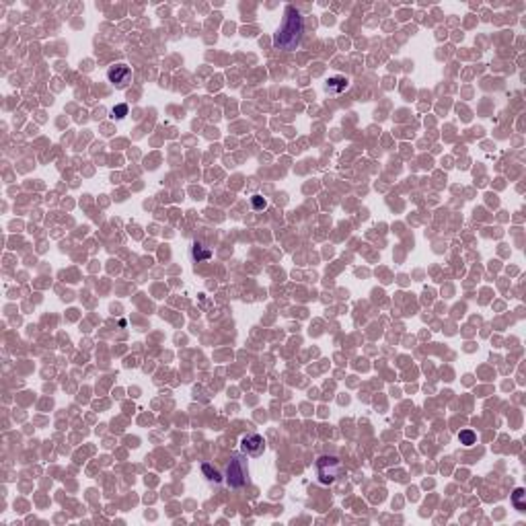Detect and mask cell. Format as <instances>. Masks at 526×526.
Wrapping results in <instances>:
<instances>
[{
    "label": "cell",
    "instance_id": "6da1fadb",
    "mask_svg": "<svg viewBox=\"0 0 526 526\" xmlns=\"http://www.w3.org/2000/svg\"><path fill=\"white\" fill-rule=\"evenodd\" d=\"M304 33V17L296 7H286L282 25L273 35V45L282 52H294Z\"/></svg>",
    "mask_w": 526,
    "mask_h": 526
},
{
    "label": "cell",
    "instance_id": "7a4b0ae2",
    "mask_svg": "<svg viewBox=\"0 0 526 526\" xmlns=\"http://www.w3.org/2000/svg\"><path fill=\"white\" fill-rule=\"evenodd\" d=\"M317 475H319V481L323 485H333L339 477L344 475V465L342 460L337 456H331V454H325L317 460Z\"/></svg>",
    "mask_w": 526,
    "mask_h": 526
},
{
    "label": "cell",
    "instance_id": "3957f363",
    "mask_svg": "<svg viewBox=\"0 0 526 526\" xmlns=\"http://www.w3.org/2000/svg\"><path fill=\"white\" fill-rule=\"evenodd\" d=\"M224 477H226V483H228L230 487H234V489L243 487V485L247 483V479H249L247 458L241 456V454H232L230 460L226 462V473H224Z\"/></svg>",
    "mask_w": 526,
    "mask_h": 526
},
{
    "label": "cell",
    "instance_id": "277c9868",
    "mask_svg": "<svg viewBox=\"0 0 526 526\" xmlns=\"http://www.w3.org/2000/svg\"><path fill=\"white\" fill-rule=\"evenodd\" d=\"M107 78L115 88H126L132 80V68L126 64H115L107 70Z\"/></svg>",
    "mask_w": 526,
    "mask_h": 526
},
{
    "label": "cell",
    "instance_id": "5b68a950",
    "mask_svg": "<svg viewBox=\"0 0 526 526\" xmlns=\"http://www.w3.org/2000/svg\"><path fill=\"white\" fill-rule=\"evenodd\" d=\"M241 450L247 454V456H259L263 450H265V442L259 434H249L241 440Z\"/></svg>",
    "mask_w": 526,
    "mask_h": 526
},
{
    "label": "cell",
    "instance_id": "8992f818",
    "mask_svg": "<svg viewBox=\"0 0 526 526\" xmlns=\"http://www.w3.org/2000/svg\"><path fill=\"white\" fill-rule=\"evenodd\" d=\"M348 86H350V80H348L346 76H331V78L327 80V90H329V92H335V95L344 92Z\"/></svg>",
    "mask_w": 526,
    "mask_h": 526
},
{
    "label": "cell",
    "instance_id": "52a82bcc",
    "mask_svg": "<svg viewBox=\"0 0 526 526\" xmlns=\"http://www.w3.org/2000/svg\"><path fill=\"white\" fill-rule=\"evenodd\" d=\"M192 255H194L196 261H208L212 257V249H210V247H206L204 243L196 241L194 247H192Z\"/></svg>",
    "mask_w": 526,
    "mask_h": 526
},
{
    "label": "cell",
    "instance_id": "ba28073f",
    "mask_svg": "<svg viewBox=\"0 0 526 526\" xmlns=\"http://www.w3.org/2000/svg\"><path fill=\"white\" fill-rule=\"evenodd\" d=\"M202 473L206 475L208 481H214V483H220V481H222V475L218 473V469H214L210 462H204V465H202Z\"/></svg>",
    "mask_w": 526,
    "mask_h": 526
},
{
    "label": "cell",
    "instance_id": "9c48e42d",
    "mask_svg": "<svg viewBox=\"0 0 526 526\" xmlns=\"http://www.w3.org/2000/svg\"><path fill=\"white\" fill-rule=\"evenodd\" d=\"M524 498H526V493H524V489H522V487H518V489L512 493V504H514V508H516L518 512H526Z\"/></svg>",
    "mask_w": 526,
    "mask_h": 526
},
{
    "label": "cell",
    "instance_id": "30bf717a",
    "mask_svg": "<svg viewBox=\"0 0 526 526\" xmlns=\"http://www.w3.org/2000/svg\"><path fill=\"white\" fill-rule=\"evenodd\" d=\"M458 440H460V444H465V446H473L475 440H477V436H475L473 429H462L460 434H458Z\"/></svg>",
    "mask_w": 526,
    "mask_h": 526
},
{
    "label": "cell",
    "instance_id": "8fae6325",
    "mask_svg": "<svg viewBox=\"0 0 526 526\" xmlns=\"http://www.w3.org/2000/svg\"><path fill=\"white\" fill-rule=\"evenodd\" d=\"M111 113H113L115 119H123V117L128 115V105H126V103H119V105H115V107L111 109Z\"/></svg>",
    "mask_w": 526,
    "mask_h": 526
},
{
    "label": "cell",
    "instance_id": "7c38bea8",
    "mask_svg": "<svg viewBox=\"0 0 526 526\" xmlns=\"http://www.w3.org/2000/svg\"><path fill=\"white\" fill-rule=\"evenodd\" d=\"M251 206H253V210H265V208H267V202H265V198H261V196H253V198H251Z\"/></svg>",
    "mask_w": 526,
    "mask_h": 526
}]
</instances>
